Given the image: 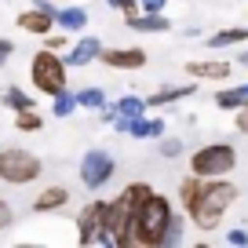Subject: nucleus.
Masks as SVG:
<instances>
[{"mask_svg":"<svg viewBox=\"0 0 248 248\" xmlns=\"http://www.w3.org/2000/svg\"><path fill=\"white\" fill-rule=\"evenodd\" d=\"M171 204H168V197H161V194H154L150 190L146 194V201L135 208V216H132V226H128V248L132 245H139V248H157L161 245V237H164V230H168V223H171Z\"/></svg>","mask_w":248,"mask_h":248,"instance_id":"obj_1","label":"nucleus"},{"mask_svg":"<svg viewBox=\"0 0 248 248\" xmlns=\"http://www.w3.org/2000/svg\"><path fill=\"white\" fill-rule=\"evenodd\" d=\"M233 197H237V186L226 183L223 175H219V179H204L197 201L190 204L186 212H190V219H194L197 230H216V226L223 223L226 208L233 204Z\"/></svg>","mask_w":248,"mask_h":248,"instance_id":"obj_2","label":"nucleus"},{"mask_svg":"<svg viewBox=\"0 0 248 248\" xmlns=\"http://www.w3.org/2000/svg\"><path fill=\"white\" fill-rule=\"evenodd\" d=\"M146 194H150L146 183H132V186H124V190H121V197L106 201V233H109L113 245L128 248V226H132L135 208L146 201Z\"/></svg>","mask_w":248,"mask_h":248,"instance_id":"obj_3","label":"nucleus"},{"mask_svg":"<svg viewBox=\"0 0 248 248\" xmlns=\"http://www.w3.org/2000/svg\"><path fill=\"white\" fill-rule=\"evenodd\" d=\"M237 168V150L230 142H212V146H201L194 157H190V171L201 179H219L230 175Z\"/></svg>","mask_w":248,"mask_h":248,"instance_id":"obj_4","label":"nucleus"},{"mask_svg":"<svg viewBox=\"0 0 248 248\" xmlns=\"http://www.w3.org/2000/svg\"><path fill=\"white\" fill-rule=\"evenodd\" d=\"M30 80H33V88H37L40 95H59L62 88H66V62H62L51 47H44V51H37L33 62H30Z\"/></svg>","mask_w":248,"mask_h":248,"instance_id":"obj_5","label":"nucleus"},{"mask_svg":"<svg viewBox=\"0 0 248 248\" xmlns=\"http://www.w3.org/2000/svg\"><path fill=\"white\" fill-rule=\"evenodd\" d=\"M40 171H44V164H40L37 154H30V150H22V146L0 150V179H4V183L26 186V183H33V179H40Z\"/></svg>","mask_w":248,"mask_h":248,"instance_id":"obj_6","label":"nucleus"},{"mask_svg":"<svg viewBox=\"0 0 248 248\" xmlns=\"http://www.w3.org/2000/svg\"><path fill=\"white\" fill-rule=\"evenodd\" d=\"M77 241L80 245H113L106 233V201H92L77 219Z\"/></svg>","mask_w":248,"mask_h":248,"instance_id":"obj_7","label":"nucleus"},{"mask_svg":"<svg viewBox=\"0 0 248 248\" xmlns=\"http://www.w3.org/2000/svg\"><path fill=\"white\" fill-rule=\"evenodd\" d=\"M113 171H117V164L106 150H88L84 161H80V183L88 190H99V186H106L113 179Z\"/></svg>","mask_w":248,"mask_h":248,"instance_id":"obj_8","label":"nucleus"},{"mask_svg":"<svg viewBox=\"0 0 248 248\" xmlns=\"http://www.w3.org/2000/svg\"><path fill=\"white\" fill-rule=\"evenodd\" d=\"M99 62H106L109 70H142L146 51L142 47H109V51H99Z\"/></svg>","mask_w":248,"mask_h":248,"instance_id":"obj_9","label":"nucleus"},{"mask_svg":"<svg viewBox=\"0 0 248 248\" xmlns=\"http://www.w3.org/2000/svg\"><path fill=\"white\" fill-rule=\"evenodd\" d=\"M15 22H18V30L37 33V37H47V33L55 30V15H51V11H44V8H30V11H22Z\"/></svg>","mask_w":248,"mask_h":248,"instance_id":"obj_10","label":"nucleus"},{"mask_svg":"<svg viewBox=\"0 0 248 248\" xmlns=\"http://www.w3.org/2000/svg\"><path fill=\"white\" fill-rule=\"evenodd\" d=\"M186 73H190L194 80H226L230 77V62H212V59L186 62Z\"/></svg>","mask_w":248,"mask_h":248,"instance_id":"obj_11","label":"nucleus"},{"mask_svg":"<svg viewBox=\"0 0 248 248\" xmlns=\"http://www.w3.org/2000/svg\"><path fill=\"white\" fill-rule=\"evenodd\" d=\"M70 204V190L66 186H47V190H40L37 201H33V212H59Z\"/></svg>","mask_w":248,"mask_h":248,"instance_id":"obj_12","label":"nucleus"},{"mask_svg":"<svg viewBox=\"0 0 248 248\" xmlns=\"http://www.w3.org/2000/svg\"><path fill=\"white\" fill-rule=\"evenodd\" d=\"M99 51H102L99 40H95V37H84V40H77V47H73V51L66 55L62 62H66V66H77V70H80V66H88V62L99 59Z\"/></svg>","mask_w":248,"mask_h":248,"instance_id":"obj_13","label":"nucleus"},{"mask_svg":"<svg viewBox=\"0 0 248 248\" xmlns=\"http://www.w3.org/2000/svg\"><path fill=\"white\" fill-rule=\"evenodd\" d=\"M128 26H132L135 33H168L171 30V22L161 15V11H139Z\"/></svg>","mask_w":248,"mask_h":248,"instance_id":"obj_14","label":"nucleus"},{"mask_svg":"<svg viewBox=\"0 0 248 248\" xmlns=\"http://www.w3.org/2000/svg\"><path fill=\"white\" fill-rule=\"evenodd\" d=\"M55 26H62L66 33H77L88 26V11L84 8H62V11H55Z\"/></svg>","mask_w":248,"mask_h":248,"instance_id":"obj_15","label":"nucleus"},{"mask_svg":"<svg viewBox=\"0 0 248 248\" xmlns=\"http://www.w3.org/2000/svg\"><path fill=\"white\" fill-rule=\"evenodd\" d=\"M248 40V26H230V30H219L208 37V47H233Z\"/></svg>","mask_w":248,"mask_h":248,"instance_id":"obj_16","label":"nucleus"},{"mask_svg":"<svg viewBox=\"0 0 248 248\" xmlns=\"http://www.w3.org/2000/svg\"><path fill=\"white\" fill-rule=\"evenodd\" d=\"M128 135H132V139H154V135H164V121L132 117V121H128Z\"/></svg>","mask_w":248,"mask_h":248,"instance_id":"obj_17","label":"nucleus"},{"mask_svg":"<svg viewBox=\"0 0 248 248\" xmlns=\"http://www.w3.org/2000/svg\"><path fill=\"white\" fill-rule=\"evenodd\" d=\"M197 92V84H179V88H161L157 95H150L146 99V106H168V102H179V99H186V95H194Z\"/></svg>","mask_w":248,"mask_h":248,"instance_id":"obj_18","label":"nucleus"},{"mask_svg":"<svg viewBox=\"0 0 248 248\" xmlns=\"http://www.w3.org/2000/svg\"><path fill=\"white\" fill-rule=\"evenodd\" d=\"M245 99H248V84L226 88V92H216V106H219V109H237Z\"/></svg>","mask_w":248,"mask_h":248,"instance_id":"obj_19","label":"nucleus"},{"mask_svg":"<svg viewBox=\"0 0 248 248\" xmlns=\"http://www.w3.org/2000/svg\"><path fill=\"white\" fill-rule=\"evenodd\" d=\"M51 99H55V106H51L55 117H70L73 109H77V92H70V88H62V92L51 95Z\"/></svg>","mask_w":248,"mask_h":248,"instance_id":"obj_20","label":"nucleus"},{"mask_svg":"<svg viewBox=\"0 0 248 248\" xmlns=\"http://www.w3.org/2000/svg\"><path fill=\"white\" fill-rule=\"evenodd\" d=\"M15 128L18 132H40V128H44V121H40V113L37 109H15Z\"/></svg>","mask_w":248,"mask_h":248,"instance_id":"obj_21","label":"nucleus"},{"mask_svg":"<svg viewBox=\"0 0 248 248\" xmlns=\"http://www.w3.org/2000/svg\"><path fill=\"white\" fill-rule=\"evenodd\" d=\"M117 113H121V117H142V113H146V99H139V95H124V99L121 102H117Z\"/></svg>","mask_w":248,"mask_h":248,"instance_id":"obj_22","label":"nucleus"},{"mask_svg":"<svg viewBox=\"0 0 248 248\" xmlns=\"http://www.w3.org/2000/svg\"><path fill=\"white\" fill-rule=\"evenodd\" d=\"M4 106H8V109H30L33 99L22 92V88H8V92H4Z\"/></svg>","mask_w":248,"mask_h":248,"instance_id":"obj_23","label":"nucleus"},{"mask_svg":"<svg viewBox=\"0 0 248 248\" xmlns=\"http://www.w3.org/2000/svg\"><path fill=\"white\" fill-rule=\"evenodd\" d=\"M102 102H106L102 88H84V92H77V106H92V109H99Z\"/></svg>","mask_w":248,"mask_h":248,"instance_id":"obj_24","label":"nucleus"},{"mask_svg":"<svg viewBox=\"0 0 248 248\" xmlns=\"http://www.w3.org/2000/svg\"><path fill=\"white\" fill-rule=\"evenodd\" d=\"M179 241H183V219L171 216V223H168V230H164L161 245H179Z\"/></svg>","mask_w":248,"mask_h":248,"instance_id":"obj_25","label":"nucleus"},{"mask_svg":"<svg viewBox=\"0 0 248 248\" xmlns=\"http://www.w3.org/2000/svg\"><path fill=\"white\" fill-rule=\"evenodd\" d=\"M109 8H117V11H124V22H132L135 15H139V0H106Z\"/></svg>","mask_w":248,"mask_h":248,"instance_id":"obj_26","label":"nucleus"},{"mask_svg":"<svg viewBox=\"0 0 248 248\" xmlns=\"http://www.w3.org/2000/svg\"><path fill=\"white\" fill-rule=\"evenodd\" d=\"M11 223H15V208L8 201H0V230H8Z\"/></svg>","mask_w":248,"mask_h":248,"instance_id":"obj_27","label":"nucleus"},{"mask_svg":"<svg viewBox=\"0 0 248 248\" xmlns=\"http://www.w3.org/2000/svg\"><path fill=\"white\" fill-rule=\"evenodd\" d=\"M226 245L245 248V245H248V230H241V226H237V230H230V233H226Z\"/></svg>","mask_w":248,"mask_h":248,"instance_id":"obj_28","label":"nucleus"},{"mask_svg":"<svg viewBox=\"0 0 248 248\" xmlns=\"http://www.w3.org/2000/svg\"><path fill=\"white\" fill-rule=\"evenodd\" d=\"M161 154L164 157H179V154H183V142H179V139H164L161 142Z\"/></svg>","mask_w":248,"mask_h":248,"instance_id":"obj_29","label":"nucleus"},{"mask_svg":"<svg viewBox=\"0 0 248 248\" xmlns=\"http://www.w3.org/2000/svg\"><path fill=\"white\" fill-rule=\"evenodd\" d=\"M237 132H245V135H248V99L237 106Z\"/></svg>","mask_w":248,"mask_h":248,"instance_id":"obj_30","label":"nucleus"},{"mask_svg":"<svg viewBox=\"0 0 248 248\" xmlns=\"http://www.w3.org/2000/svg\"><path fill=\"white\" fill-rule=\"evenodd\" d=\"M11 51H15V44H11L8 37H0V66H8V59H11Z\"/></svg>","mask_w":248,"mask_h":248,"instance_id":"obj_31","label":"nucleus"},{"mask_svg":"<svg viewBox=\"0 0 248 248\" xmlns=\"http://www.w3.org/2000/svg\"><path fill=\"white\" fill-rule=\"evenodd\" d=\"M47 47H51V51H62V47H66V37H62V33H47Z\"/></svg>","mask_w":248,"mask_h":248,"instance_id":"obj_32","label":"nucleus"},{"mask_svg":"<svg viewBox=\"0 0 248 248\" xmlns=\"http://www.w3.org/2000/svg\"><path fill=\"white\" fill-rule=\"evenodd\" d=\"M164 4H168V0H139L142 11H164Z\"/></svg>","mask_w":248,"mask_h":248,"instance_id":"obj_33","label":"nucleus"},{"mask_svg":"<svg viewBox=\"0 0 248 248\" xmlns=\"http://www.w3.org/2000/svg\"><path fill=\"white\" fill-rule=\"evenodd\" d=\"M99 109H102V121H106V124H113V117H117V109H113V106H106V102H102V106H99Z\"/></svg>","mask_w":248,"mask_h":248,"instance_id":"obj_34","label":"nucleus"},{"mask_svg":"<svg viewBox=\"0 0 248 248\" xmlns=\"http://www.w3.org/2000/svg\"><path fill=\"white\" fill-rule=\"evenodd\" d=\"M237 62H241V66H248V51H241V55H237Z\"/></svg>","mask_w":248,"mask_h":248,"instance_id":"obj_35","label":"nucleus"}]
</instances>
